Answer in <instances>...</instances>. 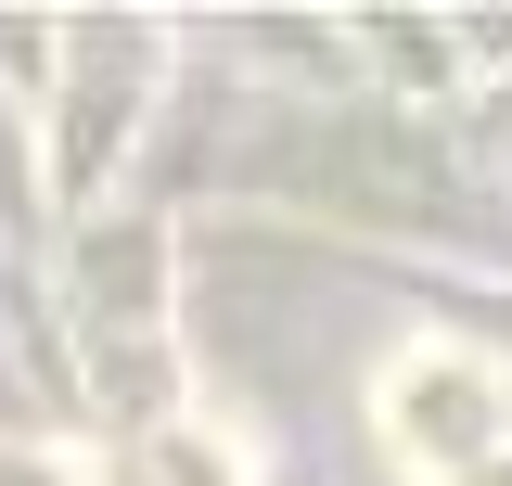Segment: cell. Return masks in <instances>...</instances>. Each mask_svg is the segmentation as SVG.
Returning <instances> with one entry per match:
<instances>
[{
  "label": "cell",
  "mask_w": 512,
  "mask_h": 486,
  "mask_svg": "<svg viewBox=\"0 0 512 486\" xmlns=\"http://www.w3.org/2000/svg\"><path fill=\"white\" fill-rule=\"evenodd\" d=\"M384 423H397V448H410L436 486H512L500 384L461 359V346H410V359H397V384H384Z\"/></svg>",
  "instance_id": "1"
}]
</instances>
